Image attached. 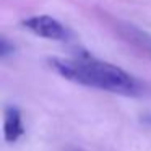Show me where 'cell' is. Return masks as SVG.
Instances as JSON below:
<instances>
[{
    "label": "cell",
    "mask_w": 151,
    "mask_h": 151,
    "mask_svg": "<svg viewBox=\"0 0 151 151\" xmlns=\"http://www.w3.org/2000/svg\"><path fill=\"white\" fill-rule=\"evenodd\" d=\"M117 33L135 50L151 59V34L132 23H117Z\"/></svg>",
    "instance_id": "3"
},
{
    "label": "cell",
    "mask_w": 151,
    "mask_h": 151,
    "mask_svg": "<svg viewBox=\"0 0 151 151\" xmlns=\"http://www.w3.org/2000/svg\"><path fill=\"white\" fill-rule=\"evenodd\" d=\"M13 50H15V46L8 42L7 37H2L0 39V57L2 59H7L10 54H13Z\"/></svg>",
    "instance_id": "5"
},
{
    "label": "cell",
    "mask_w": 151,
    "mask_h": 151,
    "mask_svg": "<svg viewBox=\"0 0 151 151\" xmlns=\"http://www.w3.org/2000/svg\"><path fill=\"white\" fill-rule=\"evenodd\" d=\"M23 26L29 29L31 33H34L36 36L44 37V39L63 41L68 37L67 28L59 20L49 17V15H37V17L26 18L23 21Z\"/></svg>",
    "instance_id": "2"
},
{
    "label": "cell",
    "mask_w": 151,
    "mask_h": 151,
    "mask_svg": "<svg viewBox=\"0 0 151 151\" xmlns=\"http://www.w3.org/2000/svg\"><path fill=\"white\" fill-rule=\"evenodd\" d=\"M24 133L21 112L17 106H7L4 112V138L8 143H15Z\"/></svg>",
    "instance_id": "4"
},
{
    "label": "cell",
    "mask_w": 151,
    "mask_h": 151,
    "mask_svg": "<svg viewBox=\"0 0 151 151\" xmlns=\"http://www.w3.org/2000/svg\"><path fill=\"white\" fill-rule=\"evenodd\" d=\"M50 65L65 80L88 88L124 96H138L143 91L140 81L120 67L98 60L86 54L73 59H52Z\"/></svg>",
    "instance_id": "1"
},
{
    "label": "cell",
    "mask_w": 151,
    "mask_h": 151,
    "mask_svg": "<svg viewBox=\"0 0 151 151\" xmlns=\"http://www.w3.org/2000/svg\"><path fill=\"white\" fill-rule=\"evenodd\" d=\"M145 124H148L151 127V115H150V117H145Z\"/></svg>",
    "instance_id": "6"
}]
</instances>
